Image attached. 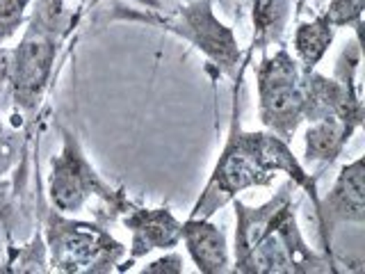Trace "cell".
<instances>
[{"instance_id":"cell-1","label":"cell","mask_w":365,"mask_h":274,"mask_svg":"<svg viewBox=\"0 0 365 274\" xmlns=\"http://www.w3.org/2000/svg\"><path fill=\"white\" fill-rule=\"evenodd\" d=\"M235 83L233 110L228 121V133L220 156L210 169V176L201 188L197 201L192 203L187 217H215L231 201L240 199L249 190L274 188L281 176L292 181L297 190L304 192L311 206L317 203V178L294 153L292 142L274 135L265 128L247 131L240 121V87L242 76Z\"/></svg>"},{"instance_id":"cell-2","label":"cell","mask_w":365,"mask_h":274,"mask_svg":"<svg viewBox=\"0 0 365 274\" xmlns=\"http://www.w3.org/2000/svg\"><path fill=\"white\" fill-rule=\"evenodd\" d=\"M297 186L285 178L262 203L231 201L235 215L233 268L240 274H342L334 258L313 249L297 215Z\"/></svg>"},{"instance_id":"cell-3","label":"cell","mask_w":365,"mask_h":274,"mask_svg":"<svg viewBox=\"0 0 365 274\" xmlns=\"http://www.w3.org/2000/svg\"><path fill=\"white\" fill-rule=\"evenodd\" d=\"M78 23L66 0H32L30 19L14 46H5L9 117L32 128L48 98L62 49Z\"/></svg>"},{"instance_id":"cell-4","label":"cell","mask_w":365,"mask_h":274,"mask_svg":"<svg viewBox=\"0 0 365 274\" xmlns=\"http://www.w3.org/2000/svg\"><path fill=\"white\" fill-rule=\"evenodd\" d=\"M110 21L142 23L190 44L217 76L237 80L242 76L245 53L235 30L217 14L215 0H180L171 7H128L117 3Z\"/></svg>"},{"instance_id":"cell-5","label":"cell","mask_w":365,"mask_h":274,"mask_svg":"<svg viewBox=\"0 0 365 274\" xmlns=\"http://www.w3.org/2000/svg\"><path fill=\"white\" fill-rule=\"evenodd\" d=\"M43 192L48 206L66 215L85 213L91 203H98L103 222L119 220L133 199L125 188H114L108 178L96 169L87 156L80 137L60 126V148L48 160V171H46Z\"/></svg>"},{"instance_id":"cell-6","label":"cell","mask_w":365,"mask_h":274,"mask_svg":"<svg viewBox=\"0 0 365 274\" xmlns=\"http://www.w3.org/2000/svg\"><path fill=\"white\" fill-rule=\"evenodd\" d=\"M41 235L48 251L51 272L60 274H112L121 270L128 245L114 235L108 222L80 220L46 206Z\"/></svg>"},{"instance_id":"cell-7","label":"cell","mask_w":365,"mask_h":274,"mask_svg":"<svg viewBox=\"0 0 365 274\" xmlns=\"http://www.w3.org/2000/svg\"><path fill=\"white\" fill-rule=\"evenodd\" d=\"M306 68L288 46L262 51L254 66L258 119L262 128L292 142L306 123Z\"/></svg>"},{"instance_id":"cell-8","label":"cell","mask_w":365,"mask_h":274,"mask_svg":"<svg viewBox=\"0 0 365 274\" xmlns=\"http://www.w3.org/2000/svg\"><path fill=\"white\" fill-rule=\"evenodd\" d=\"M319 249L336 260L334 240L342 226H365V158L356 156L345 163L327 194H319L313 206ZM338 265V260H336Z\"/></svg>"},{"instance_id":"cell-9","label":"cell","mask_w":365,"mask_h":274,"mask_svg":"<svg viewBox=\"0 0 365 274\" xmlns=\"http://www.w3.org/2000/svg\"><path fill=\"white\" fill-rule=\"evenodd\" d=\"M119 222L130 235L128 254L119 272H128L137 260L155 254V251L176 249L182 235V220L169 206H144L135 199L119 215Z\"/></svg>"},{"instance_id":"cell-10","label":"cell","mask_w":365,"mask_h":274,"mask_svg":"<svg viewBox=\"0 0 365 274\" xmlns=\"http://www.w3.org/2000/svg\"><path fill=\"white\" fill-rule=\"evenodd\" d=\"M180 243L185 245L187 258L201 274H228L233 268V254L228 233L212 217H187L182 220Z\"/></svg>"},{"instance_id":"cell-11","label":"cell","mask_w":365,"mask_h":274,"mask_svg":"<svg viewBox=\"0 0 365 274\" xmlns=\"http://www.w3.org/2000/svg\"><path fill=\"white\" fill-rule=\"evenodd\" d=\"M359 131H354L345 121L327 117L302 126V146L304 160L311 165H334L340 156L347 151L351 137Z\"/></svg>"},{"instance_id":"cell-12","label":"cell","mask_w":365,"mask_h":274,"mask_svg":"<svg viewBox=\"0 0 365 274\" xmlns=\"http://www.w3.org/2000/svg\"><path fill=\"white\" fill-rule=\"evenodd\" d=\"M251 51H269L279 46L292 21V0H249Z\"/></svg>"},{"instance_id":"cell-13","label":"cell","mask_w":365,"mask_h":274,"mask_svg":"<svg viewBox=\"0 0 365 274\" xmlns=\"http://www.w3.org/2000/svg\"><path fill=\"white\" fill-rule=\"evenodd\" d=\"M336 32L338 30L331 26V21L322 11H317L311 19H304L294 26L290 53L302 68H317L334 46Z\"/></svg>"},{"instance_id":"cell-14","label":"cell","mask_w":365,"mask_h":274,"mask_svg":"<svg viewBox=\"0 0 365 274\" xmlns=\"http://www.w3.org/2000/svg\"><path fill=\"white\" fill-rule=\"evenodd\" d=\"M3 274H46L51 272L48 265V251L41 231L34 233L28 243L11 245L5 249V260L0 263Z\"/></svg>"},{"instance_id":"cell-15","label":"cell","mask_w":365,"mask_h":274,"mask_svg":"<svg viewBox=\"0 0 365 274\" xmlns=\"http://www.w3.org/2000/svg\"><path fill=\"white\" fill-rule=\"evenodd\" d=\"M21 126L11 123L7 126L0 121V208L5 206V194H7V178L9 174L19 167V160L23 153V137H21Z\"/></svg>"},{"instance_id":"cell-16","label":"cell","mask_w":365,"mask_h":274,"mask_svg":"<svg viewBox=\"0 0 365 274\" xmlns=\"http://www.w3.org/2000/svg\"><path fill=\"white\" fill-rule=\"evenodd\" d=\"M32 0H0V46L14 41L30 19Z\"/></svg>"},{"instance_id":"cell-17","label":"cell","mask_w":365,"mask_h":274,"mask_svg":"<svg viewBox=\"0 0 365 274\" xmlns=\"http://www.w3.org/2000/svg\"><path fill=\"white\" fill-rule=\"evenodd\" d=\"M322 14L331 21V26L336 30L349 28L356 37H361L365 0H327Z\"/></svg>"},{"instance_id":"cell-18","label":"cell","mask_w":365,"mask_h":274,"mask_svg":"<svg viewBox=\"0 0 365 274\" xmlns=\"http://www.w3.org/2000/svg\"><path fill=\"white\" fill-rule=\"evenodd\" d=\"M140 274H185V258L176 249H167L160 256L146 260Z\"/></svg>"},{"instance_id":"cell-19","label":"cell","mask_w":365,"mask_h":274,"mask_svg":"<svg viewBox=\"0 0 365 274\" xmlns=\"http://www.w3.org/2000/svg\"><path fill=\"white\" fill-rule=\"evenodd\" d=\"M78 3H80V7H94L101 3V0H78Z\"/></svg>"},{"instance_id":"cell-20","label":"cell","mask_w":365,"mask_h":274,"mask_svg":"<svg viewBox=\"0 0 365 274\" xmlns=\"http://www.w3.org/2000/svg\"><path fill=\"white\" fill-rule=\"evenodd\" d=\"M169 5V0H160V5H153V7H167Z\"/></svg>"},{"instance_id":"cell-21","label":"cell","mask_w":365,"mask_h":274,"mask_svg":"<svg viewBox=\"0 0 365 274\" xmlns=\"http://www.w3.org/2000/svg\"><path fill=\"white\" fill-rule=\"evenodd\" d=\"M237 3H249V0H237Z\"/></svg>"},{"instance_id":"cell-22","label":"cell","mask_w":365,"mask_h":274,"mask_svg":"<svg viewBox=\"0 0 365 274\" xmlns=\"http://www.w3.org/2000/svg\"><path fill=\"white\" fill-rule=\"evenodd\" d=\"M0 249H3V245H0Z\"/></svg>"}]
</instances>
